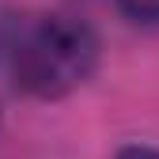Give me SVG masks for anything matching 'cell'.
<instances>
[{"instance_id":"obj_1","label":"cell","mask_w":159,"mask_h":159,"mask_svg":"<svg viewBox=\"0 0 159 159\" xmlns=\"http://www.w3.org/2000/svg\"><path fill=\"white\" fill-rule=\"evenodd\" d=\"M102 61V42L80 15H0V68L15 91L57 102L80 91Z\"/></svg>"},{"instance_id":"obj_2","label":"cell","mask_w":159,"mask_h":159,"mask_svg":"<svg viewBox=\"0 0 159 159\" xmlns=\"http://www.w3.org/2000/svg\"><path fill=\"white\" fill-rule=\"evenodd\" d=\"M117 11L133 23H144V27H155L159 23V0H114Z\"/></svg>"},{"instance_id":"obj_3","label":"cell","mask_w":159,"mask_h":159,"mask_svg":"<svg viewBox=\"0 0 159 159\" xmlns=\"http://www.w3.org/2000/svg\"><path fill=\"white\" fill-rule=\"evenodd\" d=\"M114 159H159V148H155V144H140V140H136V144H121Z\"/></svg>"}]
</instances>
